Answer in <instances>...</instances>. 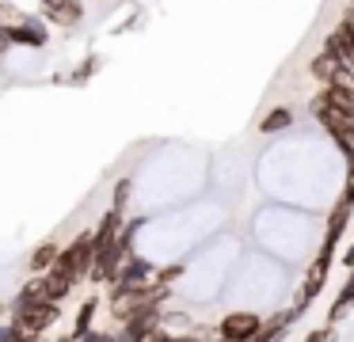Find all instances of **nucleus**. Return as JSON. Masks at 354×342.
I'll list each match as a JSON object with an SVG mask.
<instances>
[{
	"instance_id": "4468645a",
	"label": "nucleus",
	"mask_w": 354,
	"mask_h": 342,
	"mask_svg": "<svg viewBox=\"0 0 354 342\" xmlns=\"http://www.w3.org/2000/svg\"><path fill=\"white\" fill-rule=\"evenodd\" d=\"M84 342H111V339H107V334H88Z\"/></svg>"
},
{
	"instance_id": "f8f14e48",
	"label": "nucleus",
	"mask_w": 354,
	"mask_h": 342,
	"mask_svg": "<svg viewBox=\"0 0 354 342\" xmlns=\"http://www.w3.org/2000/svg\"><path fill=\"white\" fill-rule=\"evenodd\" d=\"M305 342H331V334H328V331H316V334H308Z\"/></svg>"
},
{
	"instance_id": "f03ea898",
	"label": "nucleus",
	"mask_w": 354,
	"mask_h": 342,
	"mask_svg": "<svg viewBox=\"0 0 354 342\" xmlns=\"http://www.w3.org/2000/svg\"><path fill=\"white\" fill-rule=\"evenodd\" d=\"M88 263H95V251H92V240H77V243H69V247L57 255V270H65V274H73V278H80V274L88 270Z\"/></svg>"
},
{
	"instance_id": "423d86ee",
	"label": "nucleus",
	"mask_w": 354,
	"mask_h": 342,
	"mask_svg": "<svg viewBox=\"0 0 354 342\" xmlns=\"http://www.w3.org/2000/svg\"><path fill=\"white\" fill-rule=\"evenodd\" d=\"M73 281H77V278H73V274H65V270H57V266H54V270H50L46 274V281H42V296H46V301H62V296L65 293H69V285H73Z\"/></svg>"
},
{
	"instance_id": "20e7f679",
	"label": "nucleus",
	"mask_w": 354,
	"mask_h": 342,
	"mask_svg": "<svg viewBox=\"0 0 354 342\" xmlns=\"http://www.w3.org/2000/svg\"><path fill=\"white\" fill-rule=\"evenodd\" d=\"M255 331H259V316H252V312L225 316V323H221L225 342H248V339H255Z\"/></svg>"
},
{
	"instance_id": "1a4fd4ad",
	"label": "nucleus",
	"mask_w": 354,
	"mask_h": 342,
	"mask_svg": "<svg viewBox=\"0 0 354 342\" xmlns=\"http://www.w3.org/2000/svg\"><path fill=\"white\" fill-rule=\"evenodd\" d=\"M8 38H12V42H24V46H42V42H46V35L35 30V27H12Z\"/></svg>"
},
{
	"instance_id": "6e6552de",
	"label": "nucleus",
	"mask_w": 354,
	"mask_h": 342,
	"mask_svg": "<svg viewBox=\"0 0 354 342\" xmlns=\"http://www.w3.org/2000/svg\"><path fill=\"white\" fill-rule=\"evenodd\" d=\"M46 4H50V12H54L62 23H77L80 19V4H77V0H46Z\"/></svg>"
},
{
	"instance_id": "39448f33",
	"label": "nucleus",
	"mask_w": 354,
	"mask_h": 342,
	"mask_svg": "<svg viewBox=\"0 0 354 342\" xmlns=\"http://www.w3.org/2000/svg\"><path fill=\"white\" fill-rule=\"evenodd\" d=\"M308 68H313V76H316V80H324V84H335V80H339V73H343L346 65H343V61H339L331 50H324L320 57H313V65H308Z\"/></svg>"
},
{
	"instance_id": "ddd939ff",
	"label": "nucleus",
	"mask_w": 354,
	"mask_h": 342,
	"mask_svg": "<svg viewBox=\"0 0 354 342\" xmlns=\"http://www.w3.org/2000/svg\"><path fill=\"white\" fill-rule=\"evenodd\" d=\"M8 42H12V38H8V30L0 27V50H4V46H8Z\"/></svg>"
},
{
	"instance_id": "9d476101",
	"label": "nucleus",
	"mask_w": 354,
	"mask_h": 342,
	"mask_svg": "<svg viewBox=\"0 0 354 342\" xmlns=\"http://www.w3.org/2000/svg\"><path fill=\"white\" fill-rule=\"evenodd\" d=\"M290 126V111L286 106H278V111H270L267 118H263V133H274V129Z\"/></svg>"
},
{
	"instance_id": "dca6fc26",
	"label": "nucleus",
	"mask_w": 354,
	"mask_h": 342,
	"mask_svg": "<svg viewBox=\"0 0 354 342\" xmlns=\"http://www.w3.org/2000/svg\"><path fill=\"white\" fill-rule=\"evenodd\" d=\"M62 342H73V339H62Z\"/></svg>"
},
{
	"instance_id": "0eeeda50",
	"label": "nucleus",
	"mask_w": 354,
	"mask_h": 342,
	"mask_svg": "<svg viewBox=\"0 0 354 342\" xmlns=\"http://www.w3.org/2000/svg\"><path fill=\"white\" fill-rule=\"evenodd\" d=\"M156 327V308H141L133 312V319L126 323V339L130 342H145V334Z\"/></svg>"
},
{
	"instance_id": "2eb2a0df",
	"label": "nucleus",
	"mask_w": 354,
	"mask_h": 342,
	"mask_svg": "<svg viewBox=\"0 0 354 342\" xmlns=\"http://www.w3.org/2000/svg\"><path fill=\"white\" fill-rule=\"evenodd\" d=\"M346 266H354V247H351V251H346Z\"/></svg>"
},
{
	"instance_id": "9b49d317",
	"label": "nucleus",
	"mask_w": 354,
	"mask_h": 342,
	"mask_svg": "<svg viewBox=\"0 0 354 342\" xmlns=\"http://www.w3.org/2000/svg\"><path fill=\"white\" fill-rule=\"evenodd\" d=\"M54 263H57V251L54 247H39V251H35V258H31L35 270H54Z\"/></svg>"
},
{
	"instance_id": "7ed1b4c3",
	"label": "nucleus",
	"mask_w": 354,
	"mask_h": 342,
	"mask_svg": "<svg viewBox=\"0 0 354 342\" xmlns=\"http://www.w3.org/2000/svg\"><path fill=\"white\" fill-rule=\"evenodd\" d=\"M324 103H331L335 111H343L346 118H354V76H351V68H343V73H339V80L328 84Z\"/></svg>"
},
{
	"instance_id": "f257e3e1",
	"label": "nucleus",
	"mask_w": 354,
	"mask_h": 342,
	"mask_svg": "<svg viewBox=\"0 0 354 342\" xmlns=\"http://www.w3.org/2000/svg\"><path fill=\"white\" fill-rule=\"evenodd\" d=\"M54 301H46L42 296V289H27L24 296L16 301V323L24 327L27 334H39V331H46L50 323H54Z\"/></svg>"
}]
</instances>
